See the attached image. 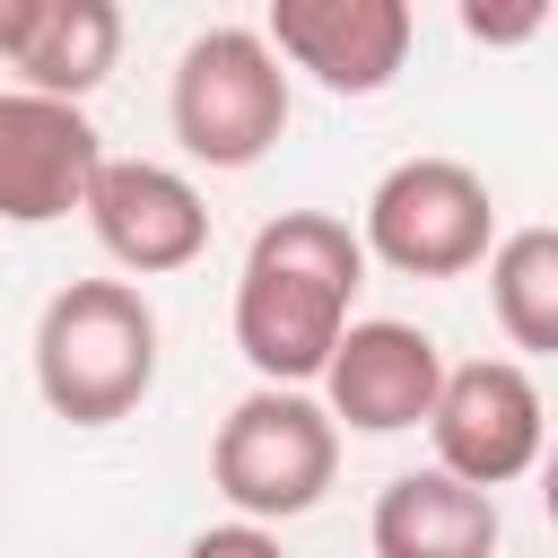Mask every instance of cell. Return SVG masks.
Segmentation results:
<instances>
[{"label":"cell","mask_w":558,"mask_h":558,"mask_svg":"<svg viewBox=\"0 0 558 558\" xmlns=\"http://www.w3.org/2000/svg\"><path fill=\"white\" fill-rule=\"evenodd\" d=\"M366 288V244L331 209H279L235 270V349L253 384H314Z\"/></svg>","instance_id":"cell-1"},{"label":"cell","mask_w":558,"mask_h":558,"mask_svg":"<svg viewBox=\"0 0 558 558\" xmlns=\"http://www.w3.org/2000/svg\"><path fill=\"white\" fill-rule=\"evenodd\" d=\"M35 392L70 427H113L157 392V305L131 279H70L35 314Z\"/></svg>","instance_id":"cell-2"},{"label":"cell","mask_w":558,"mask_h":558,"mask_svg":"<svg viewBox=\"0 0 558 558\" xmlns=\"http://www.w3.org/2000/svg\"><path fill=\"white\" fill-rule=\"evenodd\" d=\"M340 480V427L305 384H253L209 436V488L244 523H296Z\"/></svg>","instance_id":"cell-3"},{"label":"cell","mask_w":558,"mask_h":558,"mask_svg":"<svg viewBox=\"0 0 558 558\" xmlns=\"http://www.w3.org/2000/svg\"><path fill=\"white\" fill-rule=\"evenodd\" d=\"M166 122L183 140L192 166L209 174H244L279 148L288 131V61L262 44V26H209L183 44L174 87H166Z\"/></svg>","instance_id":"cell-4"},{"label":"cell","mask_w":558,"mask_h":558,"mask_svg":"<svg viewBox=\"0 0 558 558\" xmlns=\"http://www.w3.org/2000/svg\"><path fill=\"white\" fill-rule=\"evenodd\" d=\"M357 244L401 279H471L480 253L497 244V201L462 157H401L375 174Z\"/></svg>","instance_id":"cell-5"},{"label":"cell","mask_w":558,"mask_h":558,"mask_svg":"<svg viewBox=\"0 0 558 558\" xmlns=\"http://www.w3.org/2000/svg\"><path fill=\"white\" fill-rule=\"evenodd\" d=\"M418 427L436 436V462L453 480H471V488L497 497V488H514L541 462L549 401H541V384H532L523 357H462V366H445V384H436V401H427Z\"/></svg>","instance_id":"cell-6"},{"label":"cell","mask_w":558,"mask_h":558,"mask_svg":"<svg viewBox=\"0 0 558 558\" xmlns=\"http://www.w3.org/2000/svg\"><path fill=\"white\" fill-rule=\"evenodd\" d=\"M78 218L96 227L105 262L131 270V279H174L209 253V201L183 166H157V157H96L87 174V201Z\"/></svg>","instance_id":"cell-7"},{"label":"cell","mask_w":558,"mask_h":558,"mask_svg":"<svg viewBox=\"0 0 558 558\" xmlns=\"http://www.w3.org/2000/svg\"><path fill=\"white\" fill-rule=\"evenodd\" d=\"M331 427H357V436H410L445 384V349L401 323V314H349V331L331 340L323 375H314Z\"/></svg>","instance_id":"cell-8"},{"label":"cell","mask_w":558,"mask_h":558,"mask_svg":"<svg viewBox=\"0 0 558 558\" xmlns=\"http://www.w3.org/2000/svg\"><path fill=\"white\" fill-rule=\"evenodd\" d=\"M262 44L331 96H384L410 70L418 9L410 0H270Z\"/></svg>","instance_id":"cell-9"},{"label":"cell","mask_w":558,"mask_h":558,"mask_svg":"<svg viewBox=\"0 0 558 558\" xmlns=\"http://www.w3.org/2000/svg\"><path fill=\"white\" fill-rule=\"evenodd\" d=\"M105 140L87 122V105L44 96V87H9L0 96V227H52L87 201Z\"/></svg>","instance_id":"cell-10"},{"label":"cell","mask_w":558,"mask_h":558,"mask_svg":"<svg viewBox=\"0 0 558 558\" xmlns=\"http://www.w3.org/2000/svg\"><path fill=\"white\" fill-rule=\"evenodd\" d=\"M366 541H375V558H497L506 523H497L488 488H471L445 462H427V471L384 480V497L366 514Z\"/></svg>","instance_id":"cell-11"},{"label":"cell","mask_w":558,"mask_h":558,"mask_svg":"<svg viewBox=\"0 0 558 558\" xmlns=\"http://www.w3.org/2000/svg\"><path fill=\"white\" fill-rule=\"evenodd\" d=\"M9 70H17V87L87 105L122 70V0H35L9 44Z\"/></svg>","instance_id":"cell-12"},{"label":"cell","mask_w":558,"mask_h":558,"mask_svg":"<svg viewBox=\"0 0 558 558\" xmlns=\"http://www.w3.org/2000/svg\"><path fill=\"white\" fill-rule=\"evenodd\" d=\"M488 314L497 331L523 349V357H549L558 349V227H506L488 253Z\"/></svg>","instance_id":"cell-13"},{"label":"cell","mask_w":558,"mask_h":558,"mask_svg":"<svg viewBox=\"0 0 558 558\" xmlns=\"http://www.w3.org/2000/svg\"><path fill=\"white\" fill-rule=\"evenodd\" d=\"M462 35L488 44V52H523L541 26H549V0H453Z\"/></svg>","instance_id":"cell-14"},{"label":"cell","mask_w":558,"mask_h":558,"mask_svg":"<svg viewBox=\"0 0 558 558\" xmlns=\"http://www.w3.org/2000/svg\"><path fill=\"white\" fill-rule=\"evenodd\" d=\"M183 558H288V549H279V523H244V514H227V523L192 532Z\"/></svg>","instance_id":"cell-15"},{"label":"cell","mask_w":558,"mask_h":558,"mask_svg":"<svg viewBox=\"0 0 558 558\" xmlns=\"http://www.w3.org/2000/svg\"><path fill=\"white\" fill-rule=\"evenodd\" d=\"M26 9H35V0H0V61H9V44H17V26H26Z\"/></svg>","instance_id":"cell-16"}]
</instances>
